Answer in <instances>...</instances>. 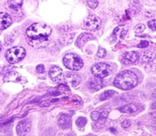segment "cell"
I'll use <instances>...</instances> for the list:
<instances>
[{
  "label": "cell",
  "instance_id": "6da1fadb",
  "mask_svg": "<svg viewBox=\"0 0 156 136\" xmlns=\"http://www.w3.org/2000/svg\"><path fill=\"white\" fill-rule=\"evenodd\" d=\"M50 26L43 23H35L28 28L26 35L28 44L34 48H42L48 45L51 35Z\"/></svg>",
  "mask_w": 156,
  "mask_h": 136
},
{
  "label": "cell",
  "instance_id": "7a4b0ae2",
  "mask_svg": "<svg viewBox=\"0 0 156 136\" xmlns=\"http://www.w3.org/2000/svg\"><path fill=\"white\" fill-rule=\"evenodd\" d=\"M114 86L122 90H130L138 83V77L130 71H125L116 76L114 80Z\"/></svg>",
  "mask_w": 156,
  "mask_h": 136
},
{
  "label": "cell",
  "instance_id": "3957f363",
  "mask_svg": "<svg viewBox=\"0 0 156 136\" xmlns=\"http://www.w3.org/2000/svg\"><path fill=\"white\" fill-rule=\"evenodd\" d=\"M63 62L67 69L72 71H79L83 66V62L81 58L75 54H68L64 56Z\"/></svg>",
  "mask_w": 156,
  "mask_h": 136
},
{
  "label": "cell",
  "instance_id": "277c9868",
  "mask_svg": "<svg viewBox=\"0 0 156 136\" xmlns=\"http://www.w3.org/2000/svg\"><path fill=\"white\" fill-rule=\"evenodd\" d=\"M26 52L22 47H14L7 51L5 58L6 60L11 64H16L22 61L25 57Z\"/></svg>",
  "mask_w": 156,
  "mask_h": 136
},
{
  "label": "cell",
  "instance_id": "5b68a950",
  "mask_svg": "<svg viewBox=\"0 0 156 136\" xmlns=\"http://www.w3.org/2000/svg\"><path fill=\"white\" fill-rule=\"evenodd\" d=\"M92 73L96 77L103 79L112 74V68L106 63H98L92 67Z\"/></svg>",
  "mask_w": 156,
  "mask_h": 136
},
{
  "label": "cell",
  "instance_id": "8992f818",
  "mask_svg": "<svg viewBox=\"0 0 156 136\" xmlns=\"http://www.w3.org/2000/svg\"><path fill=\"white\" fill-rule=\"evenodd\" d=\"M101 25V20L99 17L94 15H90L85 19L83 22V27L87 31H95Z\"/></svg>",
  "mask_w": 156,
  "mask_h": 136
},
{
  "label": "cell",
  "instance_id": "52a82bcc",
  "mask_svg": "<svg viewBox=\"0 0 156 136\" xmlns=\"http://www.w3.org/2000/svg\"><path fill=\"white\" fill-rule=\"evenodd\" d=\"M64 81L69 86L76 87L81 83V77L79 74L73 72H67L64 77Z\"/></svg>",
  "mask_w": 156,
  "mask_h": 136
},
{
  "label": "cell",
  "instance_id": "ba28073f",
  "mask_svg": "<svg viewBox=\"0 0 156 136\" xmlns=\"http://www.w3.org/2000/svg\"><path fill=\"white\" fill-rule=\"evenodd\" d=\"M31 123L29 119H24L19 122L16 126V132L19 136H25L31 130Z\"/></svg>",
  "mask_w": 156,
  "mask_h": 136
},
{
  "label": "cell",
  "instance_id": "9c48e42d",
  "mask_svg": "<svg viewBox=\"0 0 156 136\" xmlns=\"http://www.w3.org/2000/svg\"><path fill=\"white\" fill-rule=\"evenodd\" d=\"M49 77L55 83H61L64 78L63 71L58 66H53L51 67L49 71Z\"/></svg>",
  "mask_w": 156,
  "mask_h": 136
},
{
  "label": "cell",
  "instance_id": "30bf717a",
  "mask_svg": "<svg viewBox=\"0 0 156 136\" xmlns=\"http://www.w3.org/2000/svg\"><path fill=\"white\" fill-rule=\"evenodd\" d=\"M94 39V36L90 33H82L80 36L78 37L76 41V46L79 48H82L87 42Z\"/></svg>",
  "mask_w": 156,
  "mask_h": 136
},
{
  "label": "cell",
  "instance_id": "8fae6325",
  "mask_svg": "<svg viewBox=\"0 0 156 136\" xmlns=\"http://www.w3.org/2000/svg\"><path fill=\"white\" fill-rule=\"evenodd\" d=\"M139 58V54L136 51H129L126 53L122 58V63L124 64H132L136 62Z\"/></svg>",
  "mask_w": 156,
  "mask_h": 136
},
{
  "label": "cell",
  "instance_id": "7c38bea8",
  "mask_svg": "<svg viewBox=\"0 0 156 136\" xmlns=\"http://www.w3.org/2000/svg\"><path fill=\"white\" fill-rule=\"evenodd\" d=\"M87 86L90 90L95 92L103 88V83L101 79L98 77H94V78L90 79L89 81L87 82Z\"/></svg>",
  "mask_w": 156,
  "mask_h": 136
},
{
  "label": "cell",
  "instance_id": "4fadbf2b",
  "mask_svg": "<svg viewBox=\"0 0 156 136\" xmlns=\"http://www.w3.org/2000/svg\"><path fill=\"white\" fill-rule=\"evenodd\" d=\"M58 123L60 128H62V129H67V128H70V125H71V119H70V116L69 115L63 113L58 118Z\"/></svg>",
  "mask_w": 156,
  "mask_h": 136
},
{
  "label": "cell",
  "instance_id": "5bb4252c",
  "mask_svg": "<svg viewBox=\"0 0 156 136\" xmlns=\"http://www.w3.org/2000/svg\"><path fill=\"white\" fill-rule=\"evenodd\" d=\"M12 18L9 14L5 12H0V30H4L11 25Z\"/></svg>",
  "mask_w": 156,
  "mask_h": 136
},
{
  "label": "cell",
  "instance_id": "9a60e30c",
  "mask_svg": "<svg viewBox=\"0 0 156 136\" xmlns=\"http://www.w3.org/2000/svg\"><path fill=\"white\" fill-rule=\"evenodd\" d=\"M129 28L126 25H122V26L117 27L115 30L113 31V35L115 36V40H120L123 39L125 36L126 35L127 32H128Z\"/></svg>",
  "mask_w": 156,
  "mask_h": 136
},
{
  "label": "cell",
  "instance_id": "2e32d148",
  "mask_svg": "<svg viewBox=\"0 0 156 136\" xmlns=\"http://www.w3.org/2000/svg\"><path fill=\"white\" fill-rule=\"evenodd\" d=\"M139 107L140 106L137 103H129L119 108V110L123 113H133L137 112L139 110Z\"/></svg>",
  "mask_w": 156,
  "mask_h": 136
},
{
  "label": "cell",
  "instance_id": "e0dca14e",
  "mask_svg": "<svg viewBox=\"0 0 156 136\" xmlns=\"http://www.w3.org/2000/svg\"><path fill=\"white\" fill-rule=\"evenodd\" d=\"M156 54L153 52L146 51L144 52L142 56V64L145 65H148L153 63V61L155 60Z\"/></svg>",
  "mask_w": 156,
  "mask_h": 136
},
{
  "label": "cell",
  "instance_id": "ac0fdd59",
  "mask_svg": "<svg viewBox=\"0 0 156 136\" xmlns=\"http://www.w3.org/2000/svg\"><path fill=\"white\" fill-rule=\"evenodd\" d=\"M23 77L20 75L19 74L16 72H12L10 74H9L8 75L5 77V80H8L9 81H16V82H21L22 83V80H23Z\"/></svg>",
  "mask_w": 156,
  "mask_h": 136
},
{
  "label": "cell",
  "instance_id": "d6986e66",
  "mask_svg": "<svg viewBox=\"0 0 156 136\" xmlns=\"http://www.w3.org/2000/svg\"><path fill=\"white\" fill-rule=\"evenodd\" d=\"M23 0H9L8 6L12 9H19L22 7Z\"/></svg>",
  "mask_w": 156,
  "mask_h": 136
},
{
  "label": "cell",
  "instance_id": "ffe728a7",
  "mask_svg": "<svg viewBox=\"0 0 156 136\" xmlns=\"http://www.w3.org/2000/svg\"><path fill=\"white\" fill-rule=\"evenodd\" d=\"M115 92L114 90L105 91L104 92H103V93L100 96V99L101 100V101H105V100L108 99L113 96L115 95Z\"/></svg>",
  "mask_w": 156,
  "mask_h": 136
},
{
  "label": "cell",
  "instance_id": "44dd1931",
  "mask_svg": "<svg viewBox=\"0 0 156 136\" xmlns=\"http://www.w3.org/2000/svg\"><path fill=\"white\" fill-rule=\"evenodd\" d=\"M87 122V119L85 117H79L76 120V125H77L79 128H83L86 125Z\"/></svg>",
  "mask_w": 156,
  "mask_h": 136
},
{
  "label": "cell",
  "instance_id": "7402d4cb",
  "mask_svg": "<svg viewBox=\"0 0 156 136\" xmlns=\"http://www.w3.org/2000/svg\"><path fill=\"white\" fill-rule=\"evenodd\" d=\"M145 29V26L143 25V24H139V25H137L134 28V31L136 34L142 33V31H144V30Z\"/></svg>",
  "mask_w": 156,
  "mask_h": 136
},
{
  "label": "cell",
  "instance_id": "603a6c76",
  "mask_svg": "<svg viewBox=\"0 0 156 136\" xmlns=\"http://www.w3.org/2000/svg\"><path fill=\"white\" fill-rule=\"evenodd\" d=\"M87 4L90 8L96 9L98 6V0H87Z\"/></svg>",
  "mask_w": 156,
  "mask_h": 136
},
{
  "label": "cell",
  "instance_id": "cb8c5ba5",
  "mask_svg": "<svg viewBox=\"0 0 156 136\" xmlns=\"http://www.w3.org/2000/svg\"><path fill=\"white\" fill-rule=\"evenodd\" d=\"M148 25L150 29L156 31V19H151V20H150L148 22Z\"/></svg>",
  "mask_w": 156,
  "mask_h": 136
},
{
  "label": "cell",
  "instance_id": "d4e9b609",
  "mask_svg": "<svg viewBox=\"0 0 156 136\" xmlns=\"http://www.w3.org/2000/svg\"><path fill=\"white\" fill-rule=\"evenodd\" d=\"M90 117L93 121H98L100 118V113H99V112H97V111L93 112V113H91Z\"/></svg>",
  "mask_w": 156,
  "mask_h": 136
},
{
  "label": "cell",
  "instance_id": "484cf974",
  "mask_svg": "<svg viewBox=\"0 0 156 136\" xmlns=\"http://www.w3.org/2000/svg\"><path fill=\"white\" fill-rule=\"evenodd\" d=\"M36 71H37L38 74H43L45 71V68H44V65L42 64H39V65L37 66L36 67Z\"/></svg>",
  "mask_w": 156,
  "mask_h": 136
},
{
  "label": "cell",
  "instance_id": "4316f807",
  "mask_svg": "<svg viewBox=\"0 0 156 136\" xmlns=\"http://www.w3.org/2000/svg\"><path fill=\"white\" fill-rule=\"evenodd\" d=\"M106 50L103 48H100V50L98 51V52H97V56L100 58H104V57L106 56Z\"/></svg>",
  "mask_w": 156,
  "mask_h": 136
},
{
  "label": "cell",
  "instance_id": "83f0119b",
  "mask_svg": "<svg viewBox=\"0 0 156 136\" xmlns=\"http://www.w3.org/2000/svg\"><path fill=\"white\" fill-rule=\"evenodd\" d=\"M131 125V122H130L129 120H124L123 122H122V124H121V126L123 128H129V127Z\"/></svg>",
  "mask_w": 156,
  "mask_h": 136
},
{
  "label": "cell",
  "instance_id": "f1b7e54d",
  "mask_svg": "<svg viewBox=\"0 0 156 136\" xmlns=\"http://www.w3.org/2000/svg\"><path fill=\"white\" fill-rule=\"evenodd\" d=\"M148 46V42L146 41H142L140 42V44L138 45V47H140V48H145Z\"/></svg>",
  "mask_w": 156,
  "mask_h": 136
},
{
  "label": "cell",
  "instance_id": "f546056e",
  "mask_svg": "<svg viewBox=\"0 0 156 136\" xmlns=\"http://www.w3.org/2000/svg\"><path fill=\"white\" fill-rule=\"evenodd\" d=\"M151 109H152V110H156V102H154V103L152 104V106H151Z\"/></svg>",
  "mask_w": 156,
  "mask_h": 136
},
{
  "label": "cell",
  "instance_id": "4dcf8cb0",
  "mask_svg": "<svg viewBox=\"0 0 156 136\" xmlns=\"http://www.w3.org/2000/svg\"><path fill=\"white\" fill-rule=\"evenodd\" d=\"M1 50H2V46H1V44H0V51H1Z\"/></svg>",
  "mask_w": 156,
  "mask_h": 136
},
{
  "label": "cell",
  "instance_id": "1f68e13d",
  "mask_svg": "<svg viewBox=\"0 0 156 136\" xmlns=\"http://www.w3.org/2000/svg\"><path fill=\"white\" fill-rule=\"evenodd\" d=\"M154 131H155V132H156V128H154Z\"/></svg>",
  "mask_w": 156,
  "mask_h": 136
}]
</instances>
